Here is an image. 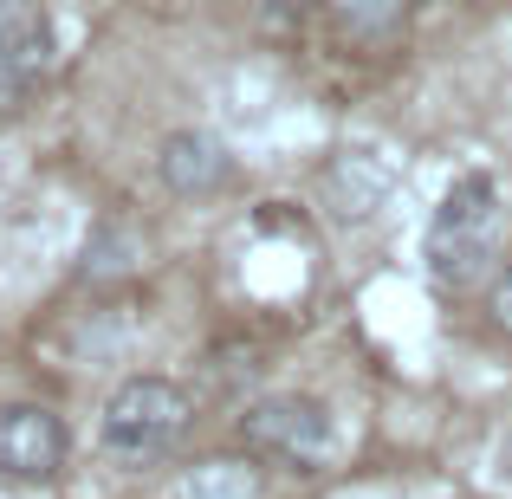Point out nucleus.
<instances>
[{"mask_svg": "<svg viewBox=\"0 0 512 499\" xmlns=\"http://www.w3.org/2000/svg\"><path fill=\"white\" fill-rule=\"evenodd\" d=\"M506 234V188L493 182L487 169H461L448 188H441L435 214L422 227V260L435 286H474L480 273L493 266Z\"/></svg>", "mask_w": 512, "mask_h": 499, "instance_id": "1", "label": "nucleus"}, {"mask_svg": "<svg viewBox=\"0 0 512 499\" xmlns=\"http://www.w3.org/2000/svg\"><path fill=\"white\" fill-rule=\"evenodd\" d=\"M331 20H338L350 39H363V46H383V39L402 33L409 0H331Z\"/></svg>", "mask_w": 512, "mask_h": 499, "instance_id": "9", "label": "nucleus"}, {"mask_svg": "<svg viewBox=\"0 0 512 499\" xmlns=\"http://www.w3.org/2000/svg\"><path fill=\"white\" fill-rule=\"evenodd\" d=\"M156 182L182 201H208L234 182V150L214 130H169L156 150Z\"/></svg>", "mask_w": 512, "mask_h": 499, "instance_id": "7", "label": "nucleus"}, {"mask_svg": "<svg viewBox=\"0 0 512 499\" xmlns=\"http://www.w3.org/2000/svg\"><path fill=\"white\" fill-rule=\"evenodd\" d=\"M52 52H59V33H52L46 0H0V111L33 98L39 78L52 72Z\"/></svg>", "mask_w": 512, "mask_h": 499, "instance_id": "5", "label": "nucleus"}, {"mask_svg": "<svg viewBox=\"0 0 512 499\" xmlns=\"http://www.w3.org/2000/svg\"><path fill=\"white\" fill-rule=\"evenodd\" d=\"M487 312H493V325H500L506 337H512V266L500 279H493V292H487Z\"/></svg>", "mask_w": 512, "mask_h": 499, "instance_id": "10", "label": "nucleus"}, {"mask_svg": "<svg viewBox=\"0 0 512 499\" xmlns=\"http://www.w3.org/2000/svg\"><path fill=\"white\" fill-rule=\"evenodd\" d=\"M72 435L39 402H0V480L7 487H52L65 474Z\"/></svg>", "mask_w": 512, "mask_h": 499, "instance_id": "4", "label": "nucleus"}, {"mask_svg": "<svg viewBox=\"0 0 512 499\" xmlns=\"http://www.w3.org/2000/svg\"><path fill=\"white\" fill-rule=\"evenodd\" d=\"M396 182H402V156L389 150V143H376V137L344 143V150L331 156V169H325V195H331V208L350 214V221L376 214L389 195H396Z\"/></svg>", "mask_w": 512, "mask_h": 499, "instance_id": "6", "label": "nucleus"}, {"mask_svg": "<svg viewBox=\"0 0 512 499\" xmlns=\"http://www.w3.org/2000/svg\"><path fill=\"white\" fill-rule=\"evenodd\" d=\"M188 422H195V402L175 376H124L98 409V448L124 474H143L182 448Z\"/></svg>", "mask_w": 512, "mask_h": 499, "instance_id": "2", "label": "nucleus"}, {"mask_svg": "<svg viewBox=\"0 0 512 499\" xmlns=\"http://www.w3.org/2000/svg\"><path fill=\"white\" fill-rule=\"evenodd\" d=\"M182 499H260V467L253 454H214L182 474Z\"/></svg>", "mask_w": 512, "mask_h": 499, "instance_id": "8", "label": "nucleus"}, {"mask_svg": "<svg viewBox=\"0 0 512 499\" xmlns=\"http://www.w3.org/2000/svg\"><path fill=\"white\" fill-rule=\"evenodd\" d=\"M493 487L512 493V435L500 441V448H493Z\"/></svg>", "mask_w": 512, "mask_h": 499, "instance_id": "11", "label": "nucleus"}, {"mask_svg": "<svg viewBox=\"0 0 512 499\" xmlns=\"http://www.w3.org/2000/svg\"><path fill=\"white\" fill-rule=\"evenodd\" d=\"M240 448L266 467H286V474H325L338 454V415L325 396L279 389V396H260L240 409Z\"/></svg>", "mask_w": 512, "mask_h": 499, "instance_id": "3", "label": "nucleus"}]
</instances>
